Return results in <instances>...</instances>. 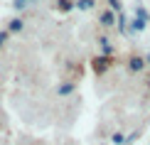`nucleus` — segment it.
Instances as JSON below:
<instances>
[{"label": "nucleus", "mask_w": 150, "mask_h": 145, "mask_svg": "<svg viewBox=\"0 0 150 145\" xmlns=\"http://www.w3.org/2000/svg\"><path fill=\"white\" fill-rule=\"evenodd\" d=\"M143 66H145V62H143L140 57H133V59H130V69H133V71H140Z\"/></svg>", "instance_id": "f257e3e1"}, {"label": "nucleus", "mask_w": 150, "mask_h": 145, "mask_svg": "<svg viewBox=\"0 0 150 145\" xmlns=\"http://www.w3.org/2000/svg\"><path fill=\"white\" fill-rule=\"evenodd\" d=\"M133 30H138V32H140V30H145V20L135 17V20H133Z\"/></svg>", "instance_id": "f03ea898"}, {"label": "nucleus", "mask_w": 150, "mask_h": 145, "mask_svg": "<svg viewBox=\"0 0 150 145\" xmlns=\"http://www.w3.org/2000/svg\"><path fill=\"white\" fill-rule=\"evenodd\" d=\"M76 5H79V8H81V10H89V8H91V5H93V0H79V3H76Z\"/></svg>", "instance_id": "7ed1b4c3"}, {"label": "nucleus", "mask_w": 150, "mask_h": 145, "mask_svg": "<svg viewBox=\"0 0 150 145\" xmlns=\"http://www.w3.org/2000/svg\"><path fill=\"white\" fill-rule=\"evenodd\" d=\"M101 20H103V25H113V15H111V12H103Z\"/></svg>", "instance_id": "20e7f679"}, {"label": "nucleus", "mask_w": 150, "mask_h": 145, "mask_svg": "<svg viewBox=\"0 0 150 145\" xmlns=\"http://www.w3.org/2000/svg\"><path fill=\"white\" fill-rule=\"evenodd\" d=\"M20 27H22L20 20H12V22H10V30H12V32H15V30H20Z\"/></svg>", "instance_id": "39448f33"}, {"label": "nucleus", "mask_w": 150, "mask_h": 145, "mask_svg": "<svg viewBox=\"0 0 150 145\" xmlns=\"http://www.w3.org/2000/svg\"><path fill=\"white\" fill-rule=\"evenodd\" d=\"M135 17H140V20H145V17H148V12L143 10V8H138V10H135Z\"/></svg>", "instance_id": "423d86ee"}, {"label": "nucleus", "mask_w": 150, "mask_h": 145, "mask_svg": "<svg viewBox=\"0 0 150 145\" xmlns=\"http://www.w3.org/2000/svg\"><path fill=\"white\" fill-rule=\"evenodd\" d=\"M27 3H30V0H15V3H12V5H15V8L20 10V8H25V5H27Z\"/></svg>", "instance_id": "0eeeda50"}, {"label": "nucleus", "mask_w": 150, "mask_h": 145, "mask_svg": "<svg viewBox=\"0 0 150 145\" xmlns=\"http://www.w3.org/2000/svg\"><path fill=\"white\" fill-rule=\"evenodd\" d=\"M71 91V84H64V86H59V93H69Z\"/></svg>", "instance_id": "6e6552de"}, {"label": "nucleus", "mask_w": 150, "mask_h": 145, "mask_svg": "<svg viewBox=\"0 0 150 145\" xmlns=\"http://www.w3.org/2000/svg\"><path fill=\"white\" fill-rule=\"evenodd\" d=\"M113 143H116V145H121V143H123V135H121V133H116V135H113Z\"/></svg>", "instance_id": "1a4fd4ad"}, {"label": "nucleus", "mask_w": 150, "mask_h": 145, "mask_svg": "<svg viewBox=\"0 0 150 145\" xmlns=\"http://www.w3.org/2000/svg\"><path fill=\"white\" fill-rule=\"evenodd\" d=\"M59 8H62V10H69V8H71V5H69V3H67V0H59Z\"/></svg>", "instance_id": "9d476101"}, {"label": "nucleus", "mask_w": 150, "mask_h": 145, "mask_svg": "<svg viewBox=\"0 0 150 145\" xmlns=\"http://www.w3.org/2000/svg\"><path fill=\"white\" fill-rule=\"evenodd\" d=\"M148 62H150V54H148Z\"/></svg>", "instance_id": "9b49d317"}]
</instances>
